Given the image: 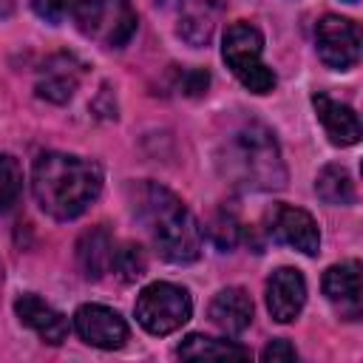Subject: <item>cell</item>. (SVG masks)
Returning <instances> with one entry per match:
<instances>
[{"label":"cell","instance_id":"6da1fadb","mask_svg":"<svg viewBox=\"0 0 363 363\" xmlns=\"http://www.w3.org/2000/svg\"><path fill=\"white\" fill-rule=\"evenodd\" d=\"M102 190V170L96 162L74 153H40L31 167V193L43 213L57 221L82 216Z\"/></svg>","mask_w":363,"mask_h":363},{"label":"cell","instance_id":"7a4b0ae2","mask_svg":"<svg viewBox=\"0 0 363 363\" xmlns=\"http://www.w3.org/2000/svg\"><path fill=\"white\" fill-rule=\"evenodd\" d=\"M136 218L150 233L159 255L173 264H190L201 255V227L176 193L156 182H142L133 201Z\"/></svg>","mask_w":363,"mask_h":363},{"label":"cell","instance_id":"3957f363","mask_svg":"<svg viewBox=\"0 0 363 363\" xmlns=\"http://www.w3.org/2000/svg\"><path fill=\"white\" fill-rule=\"evenodd\" d=\"M218 167L233 184L250 190H281L286 184L278 142L264 125H244L235 130L218 153Z\"/></svg>","mask_w":363,"mask_h":363},{"label":"cell","instance_id":"277c9868","mask_svg":"<svg viewBox=\"0 0 363 363\" xmlns=\"http://www.w3.org/2000/svg\"><path fill=\"white\" fill-rule=\"evenodd\" d=\"M261 51H264V37L255 26H250L244 20L227 26L224 43H221V57H224L227 68L235 74V79L252 94H269L275 88V74H272V68L264 65Z\"/></svg>","mask_w":363,"mask_h":363},{"label":"cell","instance_id":"5b68a950","mask_svg":"<svg viewBox=\"0 0 363 363\" xmlns=\"http://www.w3.org/2000/svg\"><path fill=\"white\" fill-rule=\"evenodd\" d=\"M71 17L88 40L105 48H122L136 31L130 0H74Z\"/></svg>","mask_w":363,"mask_h":363},{"label":"cell","instance_id":"8992f818","mask_svg":"<svg viewBox=\"0 0 363 363\" xmlns=\"http://www.w3.org/2000/svg\"><path fill=\"white\" fill-rule=\"evenodd\" d=\"M136 320L145 332L150 335H170L176 329H182L190 315H193V301L187 295L184 286L167 284V281H156L150 286H145L136 298Z\"/></svg>","mask_w":363,"mask_h":363},{"label":"cell","instance_id":"52a82bcc","mask_svg":"<svg viewBox=\"0 0 363 363\" xmlns=\"http://www.w3.org/2000/svg\"><path fill=\"white\" fill-rule=\"evenodd\" d=\"M264 230L272 241L286 244L303 255H318L320 250V230L315 224V218L292 204H272L264 216Z\"/></svg>","mask_w":363,"mask_h":363},{"label":"cell","instance_id":"ba28073f","mask_svg":"<svg viewBox=\"0 0 363 363\" xmlns=\"http://www.w3.org/2000/svg\"><path fill=\"white\" fill-rule=\"evenodd\" d=\"M315 43L320 60L335 71H349L360 60V28L346 17L337 14L320 17L315 28Z\"/></svg>","mask_w":363,"mask_h":363},{"label":"cell","instance_id":"9c48e42d","mask_svg":"<svg viewBox=\"0 0 363 363\" xmlns=\"http://www.w3.org/2000/svg\"><path fill=\"white\" fill-rule=\"evenodd\" d=\"M74 329L77 335L96 349H119L128 340V323L125 318L102 303H85L74 312Z\"/></svg>","mask_w":363,"mask_h":363},{"label":"cell","instance_id":"30bf717a","mask_svg":"<svg viewBox=\"0 0 363 363\" xmlns=\"http://www.w3.org/2000/svg\"><path fill=\"white\" fill-rule=\"evenodd\" d=\"M82 74H85V65L74 54H54L43 62V68L37 74V85H34L37 96L48 99L54 105H62L77 94Z\"/></svg>","mask_w":363,"mask_h":363},{"label":"cell","instance_id":"8fae6325","mask_svg":"<svg viewBox=\"0 0 363 363\" xmlns=\"http://www.w3.org/2000/svg\"><path fill=\"white\" fill-rule=\"evenodd\" d=\"M306 303V281L298 269L281 267L267 281V309L278 323H292Z\"/></svg>","mask_w":363,"mask_h":363},{"label":"cell","instance_id":"7c38bea8","mask_svg":"<svg viewBox=\"0 0 363 363\" xmlns=\"http://www.w3.org/2000/svg\"><path fill=\"white\" fill-rule=\"evenodd\" d=\"M323 295L326 301L337 309L340 318L357 320L363 309L360 298V264L357 261H343L335 264L323 272Z\"/></svg>","mask_w":363,"mask_h":363},{"label":"cell","instance_id":"4fadbf2b","mask_svg":"<svg viewBox=\"0 0 363 363\" xmlns=\"http://www.w3.org/2000/svg\"><path fill=\"white\" fill-rule=\"evenodd\" d=\"M176 23V34L190 45H207L216 28V14L207 0H156Z\"/></svg>","mask_w":363,"mask_h":363},{"label":"cell","instance_id":"5bb4252c","mask_svg":"<svg viewBox=\"0 0 363 363\" xmlns=\"http://www.w3.org/2000/svg\"><path fill=\"white\" fill-rule=\"evenodd\" d=\"M14 312H17L20 323L28 326V329H34L43 343L60 346L68 337V320H65V315L57 312L54 306H48L37 295H20L14 301Z\"/></svg>","mask_w":363,"mask_h":363},{"label":"cell","instance_id":"9a60e30c","mask_svg":"<svg viewBox=\"0 0 363 363\" xmlns=\"http://www.w3.org/2000/svg\"><path fill=\"white\" fill-rule=\"evenodd\" d=\"M312 105H315V113H318L332 145L349 147V145L360 142V119L349 105H343L326 94H312Z\"/></svg>","mask_w":363,"mask_h":363},{"label":"cell","instance_id":"2e32d148","mask_svg":"<svg viewBox=\"0 0 363 363\" xmlns=\"http://www.w3.org/2000/svg\"><path fill=\"white\" fill-rule=\"evenodd\" d=\"M207 315H210L213 326H218L224 335L233 337V335H241L252 323V301L241 286H227V289L216 292Z\"/></svg>","mask_w":363,"mask_h":363},{"label":"cell","instance_id":"e0dca14e","mask_svg":"<svg viewBox=\"0 0 363 363\" xmlns=\"http://www.w3.org/2000/svg\"><path fill=\"white\" fill-rule=\"evenodd\" d=\"M111 255H113V238L105 227H94L88 233H82V238L77 241V261L85 278L99 281L108 269H111Z\"/></svg>","mask_w":363,"mask_h":363},{"label":"cell","instance_id":"ac0fdd59","mask_svg":"<svg viewBox=\"0 0 363 363\" xmlns=\"http://www.w3.org/2000/svg\"><path fill=\"white\" fill-rule=\"evenodd\" d=\"M179 357L187 360H227V357H250V349H244L235 340L207 337V335H187L179 343Z\"/></svg>","mask_w":363,"mask_h":363},{"label":"cell","instance_id":"d6986e66","mask_svg":"<svg viewBox=\"0 0 363 363\" xmlns=\"http://www.w3.org/2000/svg\"><path fill=\"white\" fill-rule=\"evenodd\" d=\"M315 193L326 204L346 207L354 201V182L343 164H326L315 179Z\"/></svg>","mask_w":363,"mask_h":363},{"label":"cell","instance_id":"ffe728a7","mask_svg":"<svg viewBox=\"0 0 363 363\" xmlns=\"http://www.w3.org/2000/svg\"><path fill=\"white\" fill-rule=\"evenodd\" d=\"M111 269L113 275L122 281V284H133L136 278L145 275L147 269V258H145V250L133 241H125L119 247H113V255H111Z\"/></svg>","mask_w":363,"mask_h":363},{"label":"cell","instance_id":"44dd1931","mask_svg":"<svg viewBox=\"0 0 363 363\" xmlns=\"http://www.w3.org/2000/svg\"><path fill=\"white\" fill-rule=\"evenodd\" d=\"M20 190H23V170L17 159H11L9 153H0V213H6L17 201Z\"/></svg>","mask_w":363,"mask_h":363},{"label":"cell","instance_id":"7402d4cb","mask_svg":"<svg viewBox=\"0 0 363 363\" xmlns=\"http://www.w3.org/2000/svg\"><path fill=\"white\" fill-rule=\"evenodd\" d=\"M238 235H241V224H238V218L233 216V213H218L216 218H213V224H210V238L221 247V250H230L235 241H238Z\"/></svg>","mask_w":363,"mask_h":363},{"label":"cell","instance_id":"603a6c76","mask_svg":"<svg viewBox=\"0 0 363 363\" xmlns=\"http://www.w3.org/2000/svg\"><path fill=\"white\" fill-rule=\"evenodd\" d=\"M71 6H74V0H31V9L45 23H62L71 14Z\"/></svg>","mask_w":363,"mask_h":363},{"label":"cell","instance_id":"cb8c5ba5","mask_svg":"<svg viewBox=\"0 0 363 363\" xmlns=\"http://www.w3.org/2000/svg\"><path fill=\"white\" fill-rule=\"evenodd\" d=\"M261 360L264 363H278V360H298V352L289 340H272L261 349Z\"/></svg>","mask_w":363,"mask_h":363},{"label":"cell","instance_id":"d4e9b609","mask_svg":"<svg viewBox=\"0 0 363 363\" xmlns=\"http://www.w3.org/2000/svg\"><path fill=\"white\" fill-rule=\"evenodd\" d=\"M207 85H210V74L207 71H190L184 77V82H182L184 94H190V96H201L207 91Z\"/></svg>","mask_w":363,"mask_h":363},{"label":"cell","instance_id":"484cf974","mask_svg":"<svg viewBox=\"0 0 363 363\" xmlns=\"http://www.w3.org/2000/svg\"><path fill=\"white\" fill-rule=\"evenodd\" d=\"M349 3H357V0H349Z\"/></svg>","mask_w":363,"mask_h":363}]
</instances>
